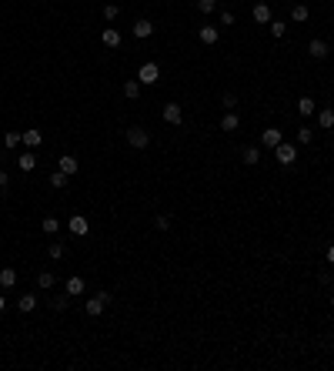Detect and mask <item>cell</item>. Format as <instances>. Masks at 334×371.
Here are the masks:
<instances>
[{
	"label": "cell",
	"mask_w": 334,
	"mask_h": 371,
	"mask_svg": "<svg viewBox=\"0 0 334 371\" xmlns=\"http://www.w3.org/2000/svg\"><path fill=\"white\" fill-rule=\"evenodd\" d=\"M197 10L200 13H214L217 10V0H197Z\"/></svg>",
	"instance_id": "cell-30"
},
{
	"label": "cell",
	"mask_w": 334,
	"mask_h": 371,
	"mask_svg": "<svg viewBox=\"0 0 334 371\" xmlns=\"http://www.w3.org/2000/svg\"><path fill=\"white\" fill-rule=\"evenodd\" d=\"M13 284H17V271H13V268H3V271H0V288H7V291H10Z\"/></svg>",
	"instance_id": "cell-17"
},
{
	"label": "cell",
	"mask_w": 334,
	"mask_h": 371,
	"mask_svg": "<svg viewBox=\"0 0 334 371\" xmlns=\"http://www.w3.org/2000/svg\"><path fill=\"white\" fill-rule=\"evenodd\" d=\"M20 144H27L30 151H37V147L44 144V134H40L37 127H30V131H23V134H20Z\"/></svg>",
	"instance_id": "cell-5"
},
{
	"label": "cell",
	"mask_w": 334,
	"mask_h": 371,
	"mask_svg": "<svg viewBox=\"0 0 334 371\" xmlns=\"http://www.w3.org/2000/svg\"><path fill=\"white\" fill-rule=\"evenodd\" d=\"M298 141H301V144H311V141H314V131H311V127H301V131H298Z\"/></svg>",
	"instance_id": "cell-33"
},
{
	"label": "cell",
	"mask_w": 334,
	"mask_h": 371,
	"mask_svg": "<svg viewBox=\"0 0 334 371\" xmlns=\"http://www.w3.org/2000/svg\"><path fill=\"white\" fill-rule=\"evenodd\" d=\"M64 291H67V294H84V291H87V284H84V278H77V274H74V278H67Z\"/></svg>",
	"instance_id": "cell-13"
},
{
	"label": "cell",
	"mask_w": 334,
	"mask_h": 371,
	"mask_svg": "<svg viewBox=\"0 0 334 371\" xmlns=\"http://www.w3.org/2000/svg\"><path fill=\"white\" fill-rule=\"evenodd\" d=\"M274 161H278V164H284V168H291V164L298 161V147H294V144H284V141H281V144L274 147Z\"/></svg>",
	"instance_id": "cell-1"
},
{
	"label": "cell",
	"mask_w": 334,
	"mask_h": 371,
	"mask_svg": "<svg viewBox=\"0 0 334 371\" xmlns=\"http://www.w3.org/2000/svg\"><path fill=\"white\" fill-rule=\"evenodd\" d=\"M308 54H311L314 60H324V57H328V44H324L321 37H314L311 44H308Z\"/></svg>",
	"instance_id": "cell-7"
},
{
	"label": "cell",
	"mask_w": 334,
	"mask_h": 371,
	"mask_svg": "<svg viewBox=\"0 0 334 371\" xmlns=\"http://www.w3.org/2000/svg\"><path fill=\"white\" fill-rule=\"evenodd\" d=\"M70 234H77V237L87 234V217H84V214H74V217H70Z\"/></svg>",
	"instance_id": "cell-10"
},
{
	"label": "cell",
	"mask_w": 334,
	"mask_h": 371,
	"mask_svg": "<svg viewBox=\"0 0 334 371\" xmlns=\"http://www.w3.org/2000/svg\"><path fill=\"white\" fill-rule=\"evenodd\" d=\"M164 121H167V124H174V127L184 121V111H180V104H167V107H164Z\"/></svg>",
	"instance_id": "cell-6"
},
{
	"label": "cell",
	"mask_w": 334,
	"mask_h": 371,
	"mask_svg": "<svg viewBox=\"0 0 334 371\" xmlns=\"http://www.w3.org/2000/svg\"><path fill=\"white\" fill-rule=\"evenodd\" d=\"M151 34H154V23H151V20H137V23H134V37H137V40H147Z\"/></svg>",
	"instance_id": "cell-11"
},
{
	"label": "cell",
	"mask_w": 334,
	"mask_h": 371,
	"mask_svg": "<svg viewBox=\"0 0 334 371\" xmlns=\"http://www.w3.org/2000/svg\"><path fill=\"white\" fill-rule=\"evenodd\" d=\"M117 13H121L117 3H107V7H104V17H107V20H117Z\"/></svg>",
	"instance_id": "cell-34"
},
{
	"label": "cell",
	"mask_w": 334,
	"mask_h": 371,
	"mask_svg": "<svg viewBox=\"0 0 334 371\" xmlns=\"http://www.w3.org/2000/svg\"><path fill=\"white\" fill-rule=\"evenodd\" d=\"M328 261H331V264H334V244L328 247Z\"/></svg>",
	"instance_id": "cell-40"
},
{
	"label": "cell",
	"mask_w": 334,
	"mask_h": 371,
	"mask_svg": "<svg viewBox=\"0 0 334 371\" xmlns=\"http://www.w3.org/2000/svg\"><path fill=\"white\" fill-rule=\"evenodd\" d=\"M154 227H157V231H167V227H170V214H157Z\"/></svg>",
	"instance_id": "cell-31"
},
{
	"label": "cell",
	"mask_w": 334,
	"mask_h": 371,
	"mask_svg": "<svg viewBox=\"0 0 334 371\" xmlns=\"http://www.w3.org/2000/svg\"><path fill=\"white\" fill-rule=\"evenodd\" d=\"M44 234H57V231H60V221H57V217H44Z\"/></svg>",
	"instance_id": "cell-27"
},
{
	"label": "cell",
	"mask_w": 334,
	"mask_h": 371,
	"mask_svg": "<svg viewBox=\"0 0 334 371\" xmlns=\"http://www.w3.org/2000/svg\"><path fill=\"white\" fill-rule=\"evenodd\" d=\"M0 187H3V191L10 187V174H7V171H0Z\"/></svg>",
	"instance_id": "cell-36"
},
{
	"label": "cell",
	"mask_w": 334,
	"mask_h": 371,
	"mask_svg": "<svg viewBox=\"0 0 334 371\" xmlns=\"http://www.w3.org/2000/svg\"><path fill=\"white\" fill-rule=\"evenodd\" d=\"M318 124H321L324 131H331V127H334V111H331V107H324V111L318 114Z\"/></svg>",
	"instance_id": "cell-21"
},
{
	"label": "cell",
	"mask_w": 334,
	"mask_h": 371,
	"mask_svg": "<svg viewBox=\"0 0 334 371\" xmlns=\"http://www.w3.org/2000/svg\"><path fill=\"white\" fill-rule=\"evenodd\" d=\"M17 308H20V311H23V315H30V311H33V308H37V294H23V298H20V301H17Z\"/></svg>",
	"instance_id": "cell-19"
},
{
	"label": "cell",
	"mask_w": 334,
	"mask_h": 371,
	"mask_svg": "<svg viewBox=\"0 0 334 371\" xmlns=\"http://www.w3.org/2000/svg\"><path fill=\"white\" fill-rule=\"evenodd\" d=\"M37 284H40V288H44V291H47V288H54V284H57L54 271H40V278H37Z\"/></svg>",
	"instance_id": "cell-25"
},
{
	"label": "cell",
	"mask_w": 334,
	"mask_h": 371,
	"mask_svg": "<svg viewBox=\"0 0 334 371\" xmlns=\"http://www.w3.org/2000/svg\"><path fill=\"white\" fill-rule=\"evenodd\" d=\"M254 20L257 23H271V7H267V3H257L254 7Z\"/></svg>",
	"instance_id": "cell-22"
},
{
	"label": "cell",
	"mask_w": 334,
	"mask_h": 371,
	"mask_svg": "<svg viewBox=\"0 0 334 371\" xmlns=\"http://www.w3.org/2000/svg\"><path fill=\"white\" fill-rule=\"evenodd\" d=\"M17 168H20V171H33V168H37V154H33V151L20 154V158H17Z\"/></svg>",
	"instance_id": "cell-16"
},
{
	"label": "cell",
	"mask_w": 334,
	"mask_h": 371,
	"mask_svg": "<svg viewBox=\"0 0 334 371\" xmlns=\"http://www.w3.org/2000/svg\"><path fill=\"white\" fill-rule=\"evenodd\" d=\"M104 308H107V304L100 301L97 294H94V298H87V315H90V318H100V315H104Z\"/></svg>",
	"instance_id": "cell-15"
},
{
	"label": "cell",
	"mask_w": 334,
	"mask_h": 371,
	"mask_svg": "<svg viewBox=\"0 0 334 371\" xmlns=\"http://www.w3.org/2000/svg\"><path fill=\"white\" fill-rule=\"evenodd\" d=\"M267 27H271V37H274V40H281V37L288 34V23H281V20H271Z\"/></svg>",
	"instance_id": "cell-24"
},
{
	"label": "cell",
	"mask_w": 334,
	"mask_h": 371,
	"mask_svg": "<svg viewBox=\"0 0 334 371\" xmlns=\"http://www.w3.org/2000/svg\"><path fill=\"white\" fill-rule=\"evenodd\" d=\"M221 101H224V107H234V104H237V97H234V94H224Z\"/></svg>",
	"instance_id": "cell-38"
},
{
	"label": "cell",
	"mask_w": 334,
	"mask_h": 371,
	"mask_svg": "<svg viewBox=\"0 0 334 371\" xmlns=\"http://www.w3.org/2000/svg\"><path fill=\"white\" fill-rule=\"evenodd\" d=\"M281 141H284V134H281L278 127H264V131H261V147H271V151H274Z\"/></svg>",
	"instance_id": "cell-4"
},
{
	"label": "cell",
	"mask_w": 334,
	"mask_h": 371,
	"mask_svg": "<svg viewBox=\"0 0 334 371\" xmlns=\"http://www.w3.org/2000/svg\"><path fill=\"white\" fill-rule=\"evenodd\" d=\"M77 168H80L77 158H74V154H64V158H60V168H57V171H64L67 178H70V174H77Z\"/></svg>",
	"instance_id": "cell-14"
},
{
	"label": "cell",
	"mask_w": 334,
	"mask_h": 371,
	"mask_svg": "<svg viewBox=\"0 0 334 371\" xmlns=\"http://www.w3.org/2000/svg\"><path fill=\"white\" fill-rule=\"evenodd\" d=\"M244 161L247 164H257L261 161V147H244Z\"/></svg>",
	"instance_id": "cell-28"
},
{
	"label": "cell",
	"mask_w": 334,
	"mask_h": 371,
	"mask_svg": "<svg viewBox=\"0 0 334 371\" xmlns=\"http://www.w3.org/2000/svg\"><path fill=\"white\" fill-rule=\"evenodd\" d=\"M237 127H241V121H237V114H234V111H227V114L221 117V131H224V134H234Z\"/></svg>",
	"instance_id": "cell-8"
},
{
	"label": "cell",
	"mask_w": 334,
	"mask_h": 371,
	"mask_svg": "<svg viewBox=\"0 0 334 371\" xmlns=\"http://www.w3.org/2000/svg\"><path fill=\"white\" fill-rule=\"evenodd\" d=\"M124 97H141V80H127V84H124Z\"/></svg>",
	"instance_id": "cell-23"
},
{
	"label": "cell",
	"mask_w": 334,
	"mask_h": 371,
	"mask_svg": "<svg viewBox=\"0 0 334 371\" xmlns=\"http://www.w3.org/2000/svg\"><path fill=\"white\" fill-rule=\"evenodd\" d=\"M331 308H334V294H331Z\"/></svg>",
	"instance_id": "cell-42"
},
{
	"label": "cell",
	"mask_w": 334,
	"mask_h": 371,
	"mask_svg": "<svg viewBox=\"0 0 334 371\" xmlns=\"http://www.w3.org/2000/svg\"><path fill=\"white\" fill-rule=\"evenodd\" d=\"M67 301H70V294H57V298H54V301H50V304H54V311H64V308H67Z\"/></svg>",
	"instance_id": "cell-32"
},
{
	"label": "cell",
	"mask_w": 334,
	"mask_h": 371,
	"mask_svg": "<svg viewBox=\"0 0 334 371\" xmlns=\"http://www.w3.org/2000/svg\"><path fill=\"white\" fill-rule=\"evenodd\" d=\"M100 40H104V44L107 47H121V30H117V27H107V30H104V34H100Z\"/></svg>",
	"instance_id": "cell-12"
},
{
	"label": "cell",
	"mask_w": 334,
	"mask_h": 371,
	"mask_svg": "<svg viewBox=\"0 0 334 371\" xmlns=\"http://www.w3.org/2000/svg\"><path fill=\"white\" fill-rule=\"evenodd\" d=\"M3 144H7V151H10V147H17V144H20V134H13V131H10V134L3 137Z\"/></svg>",
	"instance_id": "cell-35"
},
{
	"label": "cell",
	"mask_w": 334,
	"mask_h": 371,
	"mask_svg": "<svg viewBox=\"0 0 334 371\" xmlns=\"http://www.w3.org/2000/svg\"><path fill=\"white\" fill-rule=\"evenodd\" d=\"M47 254H50V261H60V258H64V254H67V247L60 244V241H54V244L47 247Z\"/></svg>",
	"instance_id": "cell-26"
},
{
	"label": "cell",
	"mask_w": 334,
	"mask_h": 371,
	"mask_svg": "<svg viewBox=\"0 0 334 371\" xmlns=\"http://www.w3.org/2000/svg\"><path fill=\"white\" fill-rule=\"evenodd\" d=\"M308 17H311V10H308L304 3H294V7H291V20H294V23H304Z\"/></svg>",
	"instance_id": "cell-18"
},
{
	"label": "cell",
	"mask_w": 334,
	"mask_h": 371,
	"mask_svg": "<svg viewBox=\"0 0 334 371\" xmlns=\"http://www.w3.org/2000/svg\"><path fill=\"white\" fill-rule=\"evenodd\" d=\"M197 37L204 40V44H217V37H221V30H217V27H211V23H204V27L197 30Z\"/></svg>",
	"instance_id": "cell-9"
},
{
	"label": "cell",
	"mask_w": 334,
	"mask_h": 371,
	"mask_svg": "<svg viewBox=\"0 0 334 371\" xmlns=\"http://www.w3.org/2000/svg\"><path fill=\"white\" fill-rule=\"evenodd\" d=\"M50 187H67V174H64V171H54V174H50Z\"/></svg>",
	"instance_id": "cell-29"
},
{
	"label": "cell",
	"mask_w": 334,
	"mask_h": 371,
	"mask_svg": "<svg viewBox=\"0 0 334 371\" xmlns=\"http://www.w3.org/2000/svg\"><path fill=\"white\" fill-rule=\"evenodd\" d=\"M3 304H7V298H3V294H0V311H3Z\"/></svg>",
	"instance_id": "cell-41"
},
{
	"label": "cell",
	"mask_w": 334,
	"mask_h": 371,
	"mask_svg": "<svg viewBox=\"0 0 334 371\" xmlns=\"http://www.w3.org/2000/svg\"><path fill=\"white\" fill-rule=\"evenodd\" d=\"M298 111H301V117H311V114L318 111V104H314L311 97H301V101H298Z\"/></svg>",
	"instance_id": "cell-20"
},
{
	"label": "cell",
	"mask_w": 334,
	"mask_h": 371,
	"mask_svg": "<svg viewBox=\"0 0 334 371\" xmlns=\"http://www.w3.org/2000/svg\"><path fill=\"white\" fill-rule=\"evenodd\" d=\"M221 23H224V27H231V23H234V13L224 10V13H221Z\"/></svg>",
	"instance_id": "cell-37"
},
{
	"label": "cell",
	"mask_w": 334,
	"mask_h": 371,
	"mask_svg": "<svg viewBox=\"0 0 334 371\" xmlns=\"http://www.w3.org/2000/svg\"><path fill=\"white\" fill-rule=\"evenodd\" d=\"M97 298H100L104 304H111V301H114V294H111V291H97Z\"/></svg>",
	"instance_id": "cell-39"
},
{
	"label": "cell",
	"mask_w": 334,
	"mask_h": 371,
	"mask_svg": "<svg viewBox=\"0 0 334 371\" xmlns=\"http://www.w3.org/2000/svg\"><path fill=\"white\" fill-rule=\"evenodd\" d=\"M127 144L137 147V151H144V147L151 144V134H147L144 127H131V131H127Z\"/></svg>",
	"instance_id": "cell-2"
},
{
	"label": "cell",
	"mask_w": 334,
	"mask_h": 371,
	"mask_svg": "<svg viewBox=\"0 0 334 371\" xmlns=\"http://www.w3.org/2000/svg\"><path fill=\"white\" fill-rule=\"evenodd\" d=\"M157 77H161V67H157L154 60L141 64V74H137V80H141V84H157Z\"/></svg>",
	"instance_id": "cell-3"
}]
</instances>
